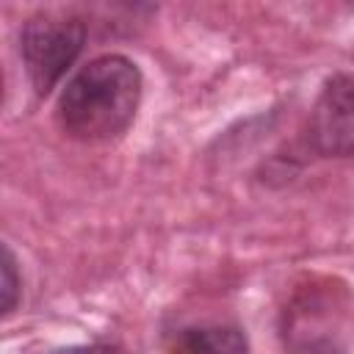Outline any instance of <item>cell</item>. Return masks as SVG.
<instances>
[{
    "label": "cell",
    "mask_w": 354,
    "mask_h": 354,
    "mask_svg": "<svg viewBox=\"0 0 354 354\" xmlns=\"http://www.w3.org/2000/svg\"><path fill=\"white\" fill-rule=\"evenodd\" d=\"M144 77L136 61L105 53L83 64L61 88L55 119L83 144H108L127 133L141 105Z\"/></svg>",
    "instance_id": "6da1fadb"
},
{
    "label": "cell",
    "mask_w": 354,
    "mask_h": 354,
    "mask_svg": "<svg viewBox=\"0 0 354 354\" xmlns=\"http://www.w3.org/2000/svg\"><path fill=\"white\" fill-rule=\"evenodd\" d=\"M86 44V25L69 14H36L22 22L19 55L36 94L50 88L72 69L75 58Z\"/></svg>",
    "instance_id": "7a4b0ae2"
},
{
    "label": "cell",
    "mask_w": 354,
    "mask_h": 354,
    "mask_svg": "<svg viewBox=\"0 0 354 354\" xmlns=\"http://www.w3.org/2000/svg\"><path fill=\"white\" fill-rule=\"evenodd\" d=\"M307 141L324 158L354 155V72L324 80L310 111Z\"/></svg>",
    "instance_id": "3957f363"
},
{
    "label": "cell",
    "mask_w": 354,
    "mask_h": 354,
    "mask_svg": "<svg viewBox=\"0 0 354 354\" xmlns=\"http://www.w3.org/2000/svg\"><path fill=\"white\" fill-rule=\"evenodd\" d=\"M166 354H252V348L235 324H194L166 340Z\"/></svg>",
    "instance_id": "277c9868"
},
{
    "label": "cell",
    "mask_w": 354,
    "mask_h": 354,
    "mask_svg": "<svg viewBox=\"0 0 354 354\" xmlns=\"http://www.w3.org/2000/svg\"><path fill=\"white\" fill-rule=\"evenodd\" d=\"M0 274H3V313H14L17 301H19V288H22V277L17 271V257L8 246H3V266H0Z\"/></svg>",
    "instance_id": "5b68a950"
},
{
    "label": "cell",
    "mask_w": 354,
    "mask_h": 354,
    "mask_svg": "<svg viewBox=\"0 0 354 354\" xmlns=\"http://www.w3.org/2000/svg\"><path fill=\"white\" fill-rule=\"evenodd\" d=\"M53 354H127V351L122 346H113V343H83V346L58 348Z\"/></svg>",
    "instance_id": "8992f818"
}]
</instances>
